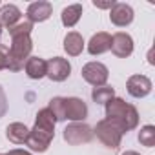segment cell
<instances>
[{
	"mask_svg": "<svg viewBox=\"0 0 155 155\" xmlns=\"http://www.w3.org/2000/svg\"><path fill=\"white\" fill-rule=\"evenodd\" d=\"M104 106H106V119L115 122L124 133L131 131L139 126V111H137L135 106L128 104L126 101H122L119 97H113Z\"/></svg>",
	"mask_w": 155,
	"mask_h": 155,
	"instance_id": "cell-2",
	"label": "cell"
},
{
	"mask_svg": "<svg viewBox=\"0 0 155 155\" xmlns=\"http://www.w3.org/2000/svg\"><path fill=\"white\" fill-rule=\"evenodd\" d=\"M20 17H22L20 9L17 6H13V4L2 6V9H0V24L6 26L8 29L13 28V26H17L20 22Z\"/></svg>",
	"mask_w": 155,
	"mask_h": 155,
	"instance_id": "cell-17",
	"label": "cell"
},
{
	"mask_svg": "<svg viewBox=\"0 0 155 155\" xmlns=\"http://www.w3.org/2000/svg\"><path fill=\"white\" fill-rule=\"evenodd\" d=\"M64 49L69 57H79L84 49V38L81 33L77 31H69L66 37H64Z\"/></svg>",
	"mask_w": 155,
	"mask_h": 155,
	"instance_id": "cell-15",
	"label": "cell"
},
{
	"mask_svg": "<svg viewBox=\"0 0 155 155\" xmlns=\"http://www.w3.org/2000/svg\"><path fill=\"white\" fill-rule=\"evenodd\" d=\"M53 13V6L46 0H38L28 6V22H44L51 17Z\"/></svg>",
	"mask_w": 155,
	"mask_h": 155,
	"instance_id": "cell-12",
	"label": "cell"
},
{
	"mask_svg": "<svg viewBox=\"0 0 155 155\" xmlns=\"http://www.w3.org/2000/svg\"><path fill=\"white\" fill-rule=\"evenodd\" d=\"M24 69H26V75L29 79L40 81L46 77V60L40 57H29L24 64Z\"/></svg>",
	"mask_w": 155,
	"mask_h": 155,
	"instance_id": "cell-14",
	"label": "cell"
},
{
	"mask_svg": "<svg viewBox=\"0 0 155 155\" xmlns=\"http://www.w3.org/2000/svg\"><path fill=\"white\" fill-rule=\"evenodd\" d=\"M0 155H4V153H0Z\"/></svg>",
	"mask_w": 155,
	"mask_h": 155,
	"instance_id": "cell-29",
	"label": "cell"
},
{
	"mask_svg": "<svg viewBox=\"0 0 155 155\" xmlns=\"http://www.w3.org/2000/svg\"><path fill=\"white\" fill-rule=\"evenodd\" d=\"M33 49V42L29 35H17L11 37V48H9V66L8 69L11 71H20L24 69L26 60L29 58Z\"/></svg>",
	"mask_w": 155,
	"mask_h": 155,
	"instance_id": "cell-3",
	"label": "cell"
},
{
	"mask_svg": "<svg viewBox=\"0 0 155 155\" xmlns=\"http://www.w3.org/2000/svg\"><path fill=\"white\" fill-rule=\"evenodd\" d=\"M71 75V64L68 58L62 57H53L46 60V77L53 82H64L68 77Z\"/></svg>",
	"mask_w": 155,
	"mask_h": 155,
	"instance_id": "cell-6",
	"label": "cell"
},
{
	"mask_svg": "<svg viewBox=\"0 0 155 155\" xmlns=\"http://www.w3.org/2000/svg\"><path fill=\"white\" fill-rule=\"evenodd\" d=\"M33 29V24L31 22H18L17 26L9 28V37H17V35H29Z\"/></svg>",
	"mask_w": 155,
	"mask_h": 155,
	"instance_id": "cell-22",
	"label": "cell"
},
{
	"mask_svg": "<svg viewBox=\"0 0 155 155\" xmlns=\"http://www.w3.org/2000/svg\"><path fill=\"white\" fill-rule=\"evenodd\" d=\"M113 97H115V90L111 86H99V88H93L91 91V99L95 104H106Z\"/></svg>",
	"mask_w": 155,
	"mask_h": 155,
	"instance_id": "cell-19",
	"label": "cell"
},
{
	"mask_svg": "<svg viewBox=\"0 0 155 155\" xmlns=\"http://www.w3.org/2000/svg\"><path fill=\"white\" fill-rule=\"evenodd\" d=\"M0 33H2V24H0Z\"/></svg>",
	"mask_w": 155,
	"mask_h": 155,
	"instance_id": "cell-28",
	"label": "cell"
},
{
	"mask_svg": "<svg viewBox=\"0 0 155 155\" xmlns=\"http://www.w3.org/2000/svg\"><path fill=\"white\" fill-rule=\"evenodd\" d=\"M64 115L66 120L71 122H82L88 117V106L79 97H64Z\"/></svg>",
	"mask_w": 155,
	"mask_h": 155,
	"instance_id": "cell-8",
	"label": "cell"
},
{
	"mask_svg": "<svg viewBox=\"0 0 155 155\" xmlns=\"http://www.w3.org/2000/svg\"><path fill=\"white\" fill-rule=\"evenodd\" d=\"M4 155H31V153L26 151V150H9V151L4 153Z\"/></svg>",
	"mask_w": 155,
	"mask_h": 155,
	"instance_id": "cell-26",
	"label": "cell"
},
{
	"mask_svg": "<svg viewBox=\"0 0 155 155\" xmlns=\"http://www.w3.org/2000/svg\"><path fill=\"white\" fill-rule=\"evenodd\" d=\"M113 4H115V2H97V0L93 2V6H95V8H99V9H108V8L111 9V8H113Z\"/></svg>",
	"mask_w": 155,
	"mask_h": 155,
	"instance_id": "cell-25",
	"label": "cell"
},
{
	"mask_svg": "<svg viewBox=\"0 0 155 155\" xmlns=\"http://www.w3.org/2000/svg\"><path fill=\"white\" fill-rule=\"evenodd\" d=\"M81 17H82V6L81 4H71V6L64 8L62 9V15H60L62 24L66 28H73L77 22L81 20Z\"/></svg>",
	"mask_w": 155,
	"mask_h": 155,
	"instance_id": "cell-18",
	"label": "cell"
},
{
	"mask_svg": "<svg viewBox=\"0 0 155 155\" xmlns=\"http://www.w3.org/2000/svg\"><path fill=\"white\" fill-rule=\"evenodd\" d=\"M139 142L142 146H146V148L155 146V126L148 124V126L140 128V131H139Z\"/></svg>",
	"mask_w": 155,
	"mask_h": 155,
	"instance_id": "cell-21",
	"label": "cell"
},
{
	"mask_svg": "<svg viewBox=\"0 0 155 155\" xmlns=\"http://www.w3.org/2000/svg\"><path fill=\"white\" fill-rule=\"evenodd\" d=\"M48 110L53 113V117H55L57 122L66 120V115H64V97H53V99L49 101Z\"/></svg>",
	"mask_w": 155,
	"mask_h": 155,
	"instance_id": "cell-20",
	"label": "cell"
},
{
	"mask_svg": "<svg viewBox=\"0 0 155 155\" xmlns=\"http://www.w3.org/2000/svg\"><path fill=\"white\" fill-rule=\"evenodd\" d=\"M122 155H140V153H137V151H131V150H128V151H124Z\"/></svg>",
	"mask_w": 155,
	"mask_h": 155,
	"instance_id": "cell-27",
	"label": "cell"
},
{
	"mask_svg": "<svg viewBox=\"0 0 155 155\" xmlns=\"http://www.w3.org/2000/svg\"><path fill=\"white\" fill-rule=\"evenodd\" d=\"M6 137L13 144H26V140L29 137V130L22 122H13V124H9L6 128Z\"/></svg>",
	"mask_w": 155,
	"mask_h": 155,
	"instance_id": "cell-16",
	"label": "cell"
},
{
	"mask_svg": "<svg viewBox=\"0 0 155 155\" xmlns=\"http://www.w3.org/2000/svg\"><path fill=\"white\" fill-rule=\"evenodd\" d=\"M108 77H110V71H108V68H106L102 62H88V64L82 68V79H84L88 84L95 86V88L106 86Z\"/></svg>",
	"mask_w": 155,
	"mask_h": 155,
	"instance_id": "cell-7",
	"label": "cell"
},
{
	"mask_svg": "<svg viewBox=\"0 0 155 155\" xmlns=\"http://www.w3.org/2000/svg\"><path fill=\"white\" fill-rule=\"evenodd\" d=\"M93 139V130L86 122H71L64 128V140L69 146L88 144Z\"/></svg>",
	"mask_w": 155,
	"mask_h": 155,
	"instance_id": "cell-5",
	"label": "cell"
},
{
	"mask_svg": "<svg viewBox=\"0 0 155 155\" xmlns=\"http://www.w3.org/2000/svg\"><path fill=\"white\" fill-rule=\"evenodd\" d=\"M55 124H57V120H55L53 113L48 108L40 110L35 117V126H33V130H29V137L26 140L29 150L44 153L55 137Z\"/></svg>",
	"mask_w": 155,
	"mask_h": 155,
	"instance_id": "cell-1",
	"label": "cell"
},
{
	"mask_svg": "<svg viewBox=\"0 0 155 155\" xmlns=\"http://www.w3.org/2000/svg\"><path fill=\"white\" fill-rule=\"evenodd\" d=\"M6 113H8V99H6V93H4L2 86H0V119Z\"/></svg>",
	"mask_w": 155,
	"mask_h": 155,
	"instance_id": "cell-24",
	"label": "cell"
},
{
	"mask_svg": "<svg viewBox=\"0 0 155 155\" xmlns=\"http://www.w3.org/2000/svg\"><path fill=\"white\" fill-rule=\"evenodd\" d=\"M93 135H97V139H99L104 146H108V148H111V150H117V148L120 146V140H122L124 131H122L115 122H111V120H108V119H102V120L97 122V126H95V130H93Z\"/></svg>",
	"mask_w": 155,
	"mask_h": 155,
	"instance_id": "cell-4",
	"label": "cell"
},
{
	"mask_svg": "<svg viewBox=\"0 0 155 155\" xmlns=\"http://www.w3.org/2000/svg\"><path fill=\"white\" fill-rule=\"evenodd\" d=\"M110 46H111V35L106 31H101L90 38L88 51H90V55H102V53L110 51Z\"/></svg>",
	"mask_w": 155,
	"mask_h": 155,
	"instance_id": "cell-13",
	"label": "cell"
},
{
	"mask_svg": "<svg viewBox=\"0 0 155 155\" xmlns=\"http://www.w3.org/2000/svg\"><path fill=\"white\" fill-rule=\"evenodd\" d=\"M110 49H111V53H113L115 57L126 58V57H130V55L133 53V38H131L128 33L119 31V33H115V35L111 37V46H110Z\"/></svg>",
	"mask_w": 155,
	"mask_h": 155,
	"instance_id": "cell-10",
	"label": "cell"
},
{
	"mask_svg": "<svg viewBox=\"0 0 155 155\" xmlns=\"http://www.w3.org/2000/svg\"><path fill=\"white\" fill-rule=\"evenodd\" d=\"M126 90L131 97L142 99V97L151 93V81L146 75H131L126 82Z\"/></svg>",
	"mask_w": 155,
	"mask_h": 155,
	"instance_id": "cell-9",
	"label": "cell"
},
{
	"mask_svg": "<svg viewBox=\"0 0 155 155\" xmlns=\"http://www.w3.org/2000/svg\"><path fill=\"white\" fill-rule=\"evenodd\" d=\"M110 20L111 24L119 26V28H126L133 22V9L128 4L122 2H115L113 8L110 9Z\"/></svg>",
	"mask_w": 155,
	"mask_h": 155,
	"instance_id": "cell-11",
	"label": "cell"
},
{
	"mask_svg": "<svg viewBox=\"0 0 155 155\" xmlns=\"http://www.w3.org/2000/svg\"><path fill=\"white\" fill-rule=\"evenodd\" d=\"M8 66H9V48L0 44V71L8 69Z\"/></svg>",
	"mask_w": 155,
	"mask_h": 155,
	"instance_id": "cell-23",
	"label": "cell"
}]
</instances>
